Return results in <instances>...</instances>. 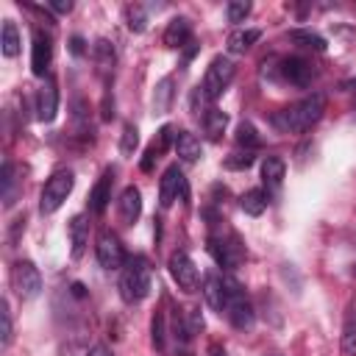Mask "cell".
<instances>
[{"instance_id":"35","label":"cell","mask_w":356,"mask_h":356,"mask_svg":"<svg viewBox=\"0 0 356 356\" xmlns=\"http://www.w3.org/2000/svg\"><path fill=\"white\" fill-rule=\"evenodd\" d=\"M225 14H228V22H245V17L250 14V3L248 0H231L225 6Z\"/></svg>"},{"instance_id":"41","label":"cell","mask_w":356,"mask_h":356,"mask_svg":"<svg viewBox=\"0 0 356 356\" xmlns=\"http://www.w3.org/2000/svg\"><path fill=\"white\" fill-rule=\"evenodd\" d=\"M156 159H159V153H156L153 147H147V150H145V159H142V170H145V172H150Z\"/></svg>"},{"instance_id":"1","label":"cell","mask_w":356,"mask_h":356,"mask_svg":"<svg viewBox=\"0 0 356 356\" xmlns=\"http://www.w3.org/2000/svg\"><path fill=\"white\" fill-rule=\"evenodd\" d=\"M323 111H325V95L312 92V95H306L303 100H298V103L281 108V111L273 117V122H275L284 134H303V131H309L312 125L320 122Z\"/></svg>"},{"instance_id":"36","label":"cell","mask_w":356,"mask_h":356,"mask_svg":"<svg viewBox=\"0 0 356 356\" xmlns=\"http://www.w3.org/2000/svg\"><path fill=\"white\" fill-rule=\"evenodd\" d=\"M170 142H175V134H172V125H161V128H159V134H156V139H153V145H150V147H153V150H156V153H159V156H161V153H164V150H167V147H170Z\"/></svg>"},{"instance_id":"10","label":"cell","mask_w":356,"mask_h":356,"mask_svg":"<svg viewBox=\"0 0 356 356\" xmlns=\"http://www.w3.org/2000/svg\"><path fill=\"white\" fill-rule=\"evenodd\" d=\"M209 253L214 256V261L220 267H236L242 261V248L239 242L231 236V239H222V236H209Z\"/></svg>"},{"instance_id":"28","label":"cell","mask_w":356,"mask_h":356,"mask_svg":"<svg viewBox=\"0 0 356 356\" xmlns=\"http://www.w3.org/2000/svg\"><path fill=\"white\" fill-rule=\"evenodd\" d=\"M236 145H242L245 150H256L261 145V136L256 134V128L250 122H239V128H236Z\"/></svg>"},{"instance_id":"33","label":"cell","mask_w":356,"mask_h":356,"mask_svg":"<svg viewBox=\"0 0 356 356\" xmlns=\"http://www.w3.org/2000/svg\"><path fill=\"white\" fill-rule=\"evenodd\" d=\"M184 337H195V334H200L203 331V314H200V309L197 306H192V309H186L184 312Z\"/></svg>"},{"instance_id":"17","label":"cell","mask_w":356,"mask_h":356,"mask_svg":"<svg viewBox=\"0 0 356 356\" xmlns=\"http://www.w3.org/2000/svg\"><path fill=\"white\" fill-rule=\"evenodd\" d=\"M86 242H89V222L83 214H75L70 220V256L81 259L86 250Z\"/></svg>"},{"instance_id":"20","label":"cell","mask_w":356,"mask_h":356,"mask_svg":"<svg viewBox=\"0 0 356 356\" xmlns=\"http://www.w3.org/2000/svg\"><path fill=\"white\" fill-rule=\"evenodd\" d=\"M225 125H228V114H225V111H220V108H214V106H209V108L203 111V131H206V136H209L211 142H220V139H222Z\"/></svg>"},{"instance_id":"22","label":"cell","mask_w":356,"mask_h":356,"mask_svg":"<svg viewBox=\"0 0 356 356\" xmlns=\"http://www.w3.org/2000/svg\"><path fill=\"white\" fill-rule=\"evenodd\" d=\"M284 175H286V164H284L281 156H267L261 161V181H264V186H273V189L281 186Z\"/></svg>"},{"instance_id":"43","label":"cell","mask_w":356,"mask_h":356,"mask_svg":"<svg viewBox=\"0 0 356 356\" xmlns=\"http://www.w3.org/2000/svg\"><path fill=\"white\" fill-rule=\"evenodd\" d=\"M70 50H72L75 56H81V53H83V39H81V36H72V39H70Z\"/></svg>"},{"instance_id":"15","label":"cell","mask_w":356,"mask_h":356,"mask_svg":"<svg viewBox=\"0 0 356 356\" xmlns=\"http://www.w3.org/2000/svg\"><path fill=\"white\" fill-rule=\"evenodd\" d=\"M200 292H203V298H206L209 309H214V312L225 314V300H228V298H225V284H222V275L209 273V275L203 278Z\"/></svg>"},{"instance_id":"16","label":"cell","mask_w":356,"mask_h":356,"mask_svg":"<svg viewBox=\"0 0 356 356\" xmlns=\"http://www.w3.org/2000/svg\"><path fill=\"white\" fill-rule=\"evenodd\" d=\"M111 184H114V172L111 170H103V175L97 178V184L92 186V195H89V209L95 214H103L108 200H111Z\"/></svg>"},{"instance_id":"37","label":"cell","mask_w":356,"mask_h":356,"mask_svg":"<svg viewBox=\"0 0 356 356\" xmlns=\"http://www.w3.org/2000/svg\"><path fill=\"white\" fill-rule=\"evenodd\" d=\"M0 323H3V328H0V334H3V348H8V345H11V337H14V334H11L14 328H11V312H8V303H6V300H3V306H0Z\"/></svg>"},{"instance_id":"7","label":"cell","mask_w":356,"mask_h":356,"mask_svg":"<svg viewBox=\"0 0 356 356\" xmlns=\"http://www.w3.org/2000/svg\"><path fill=\"white\" fill-rule=\"evenodd\" d=\"M95 253H97L100 267L108 270V273H111V270H122V264L128 261V259H125V250H122V245H120V239H117L111 231H103V234L97 236Z\"/></svg>"},{"instance_id":"5","label":"cell","mask_w":356,"mask_h":356,"mask_svg":"<svg viewBox=\"0 0 356 356\" xmlns=\"http://www.w3.org/2000/svg\"><path fill=\"white\" fill-rule=\"evenodd\" d=\"M234 81V61L228 56H214L203 75V92L209 100H217Z\"/></svg>"},{"instance_id":"31","label":"cell","mask_w":356,"mask_h":356,"mask_svg":"<svg viewBox=\"0 0 356 356\" xmlns=\"http://www.w3.org/2000/svg\"><path fill=\"white\" fill-rule=\"evenodd\" d=\"M14 184H17V178H14V164L6 161V164H3V178H0V186H3V203H6V206L14 203Z\"/></svg>"},{"instance_id":"18","label":"cell","mask_w":356,"mask_h":356,"mask_svg":"<svg viewBox=\"0 0 356 356\" xmlns=\"http://www.w3.org/2000/svg\"><path fill=\"white\" fill-rule=\"evenodd\" d=\"M192 36V22L186 17H172L164 28V44L167 47H184Z\"/></svg>"},{"instance_id":"8","label":"cell","mask_w":356,"mask_h":356,"mask_svg":"<svg viewBox=\"0 0 356 356\" xmlns=\"http://www.w3.org/2000/svg\"><path fill=\"white\" fill-rule=\"evenodd\" d=\"M167 267H170V275L178 284V289H184V292H195L197 289V267H195V261L184 250H175L170 256Z\"/></svg>"},{"instance_id":"39","label":"cell","mask_w":356,"mask_h":356,"mask_svg":"<svg viewBox=\"0 0 356 356\" xmlns=\"http://www.w3.org/2000/svg\"><path fill=\"white\" fill-rule=\"evenodd\" d=\"M153 348H156V350L164 348V317H161V314L153 317Z\"/></svg>"},{"instance_id":"4","label":"cell","mask_w":356,"mask_h":356,"mask_svg":"<svg viewBox=\"0 0 356 356\" xmlns=\"http://www.w3.org/2000/svg\"><path fill=\"white\" fill-rule=\"evenodd\" d=\"M72 186H75V175H72V170H56V172L44 181V186H42V195H39V211H42V214H53V211H58L61 203L70 197Z\"/></svg>"},{"instance_id":"14","label":"cell","mask_w":356,"mask_h":356,"mask_svg":"<svg viewBox=\"0 0 356 356\" xmlns=\"http://www.w3.org/2000/svg\"><path fill=\"white\" fill-rule=\"evenodd\" d=\"M117 209H120V220L125 225H134L142 214V192L136 186H125L120 200H117Z\"/></svg>"},{"instance_id":"19","label":"cell","mask_w":356,"mask_h":356,"mask_svg":"<svg viewBox=\"0 0 356 356\" xmlns=\"http://www.w3.org/2000/svg\"><path fill=\"white\" fill-rule=\"evenodd\" d=\"M172 145H175V153L181 156V161H186V164H195V161L203 156L200 139H197L195 134H189V131H178Z\"/></svg>"},{"instance_id":"9","label":"cell","mask_w":356,"mask_h":356,"mask_svg":"<svg viewBox=\"0 0 356 356\" xmlns=\"http://www.w3.org/2000/svg\"><path fill=\"white\" fill-rule=\"evenodd\" d=\"M178 195L186 197V181H184L178 164H170V167L164 170L161 181H159V203H161L164 209H170V206L178 200Z\"/></svg>"},{"instance_id":"23","label":"cell","mask_w":356,"mask_h":356,"mask_svg":"<svg viewBox=\"0 0 356 356\" xmlns=\"http://www.w3.org/2000/svg\"><path fill=\"white\" fill-rule=\"evenodd\" d=\"M261 39V31L259 28H239L228 36V53H245L250 50L256 42Z\"/></svg>"},{"instance_id":"2","label":"cell","mask_w":356,"mask_h":356,"mask_svg":"<svg viewBox=\"0 0 356 356\" xmlns=\"http://www.w3.org/2000/svg\"><path fill=\"white\" fill-rule=\"evenodd\" d=\"M150 292V267L142 256H131L120 270V295L125 303H139Z\"/></svg>"},{"instance_id":"6","label":"cell","mask_w":356,"mask_h":356,"mask_svg":"<svg viewBox=\"0 0 356 356\" xmlns=\"http://www.w3.org/2000/svg\"><path fill=\"white\" fill-rule=\"evenodd\" d=\"M11 286L22 300H31L42 292V275L33 261H17L11 267Z\"/></svg>"},{"instance_id":"32","label":"cell","mask_w":356,"mask_h":356,"mask_svg":"<svg viewBox=\"0 0 356 356\" xmlns=\"http://www.w3.org/2000/svg\"><path fill=\"white\" fill-rule=\"evenodd\" d=\"M136 145H139V131H136V125L125 122V125H122V136H120V150H122L125 156H134Z\"/></svg>"},{"instance_id":"27","label":"cell","mask_w":356,"mask_h":356,"mask_svg":"<svg viewBox=\"0 0 356 356\" xmlns=\"http://www.w3.org/2000/svg\"><path fill=\"white\" fill-rule=\"evenodd\" d=\"M92 56H95V61H97V67H100V70L114 67V47H111V42H108V39H97V42H95V47H92Z\"/></svg>"},{"instance_id":"42","label":"cell","mask_w":356,"mask_h":356,"mask_svg":"<svg viewBox=\"0 0 356 356\" xmlns=\"http://www.w3.org/2000/svg\"><path fill=\"white\" fill-rule=\"evenodd\" d=\"M89 356H114V353H111V348H108V345L97 342V345H95V348L89 350Z\"/></svg>"},{"instance_id":"30","label":"cell","mask_w":356,"mask_h":356,"mask_svg":"<svg viewBox=\"0 0 356 356\" xmlns=\"http://www.w3.org/2000/svg\"><path fill=\"white\" fill-rule=\"evenodd\" d=\"M289 39L298 42V44H303V47H312V50H317V53L325 50V39H323L320 33H314V31H292Z\"/></svg>"},{"instance_id":"40","label":"cell","mask_w":356,"mask_h":356,"mask_svg":"<svg viewBox=\"0 0 356 356\" xmlns=\"http://www.w3.org/2000/svg\"><path fill=\"white\" fill-rule=\"evenodd\" d=\"M50 8L56 14H70L72 11V0H50Z\"/></svg>"},{"instance_id":"29","label":"cell","mask_w":356,"mask_h":356,"mask_svg":"<svg viewBox=\"0 0 356 356\" xmlns=\"http://www.w3.org/2000/svg\"><path fill=\"white\" fill-rule=\"evenodd\" d=\"M125 22H128V28L134 31V33H142L145 28H147V14H145V8L142 6H125Z\"/></svg>"},{"instance_id":"26","label":"cell","mask_w":356,"mask_h":356,"mask_svg":"<svg viewBox=\"0 0 356 356\" xmlns=\"http://www.w3.org/2000/svg\"><path fill=\"white\" fill-rule=\"evenodd\" d=\"M0 50L6 58H14L19 53V31L11 19H3V31H0Z\"/></svg>"},{"instance_id":"11","label":"cell","mask_w":356,"mask_h":356,"mask_svg":"<svg viewBox=\"0 0 356 356\" xmlns=\"http://www.w3.org/2000/svg\"><path fill=\"white\" fill-rule=\"evenodd\" d=\"M50 58H53L50 36H44L42 31H33V44H31V70H33V75L44 78V72L50 67Z\"/></svg>"},{"instance_id":"24","label":"cell","mask_w":356,"mask_h":356,"mask_svg":"<svg viewBox=\"0 0 356 356\" xmlns=\"http://www.w3.org/2000/svg\"><path fill=\"white\" fill-rule=\"evenodd\" d=\"M175 83H172V78L167 75V78H161L159 83H156V89H153V111L156 114H164V111H170V106H172V95H175V89H172Z\"/></svg>"},{"instance_id":"3","label":"cell","mask_w":356,"mask_h":356,"mask_svg":"<svg viewBox=\"0 0 356 356\" xmlns=\"http://www.w3.org/2000/svg\"><path fill=\"white\" fill-rule=\"evenodd\" d=\"M222 284H225V298H228L225 300V317L231 320V325L239 328V331L253 328L256 314H253V306H250L245 289L239 286V281L231 278V275H222Z\"/></svg>"},{"instance_id":"13","label":"cell","mask_w":356,"mask_h":356,"mask_svg":"<svg viewBox=\"0 0 356 356\" xmlns=\"http://www.w3.org/2000/svg\"><path fill=\"white\" fill-rule=\"evenodd\" d=\"M56 111H58V89L53 81H44L39 95H36V114L42 122H53Z\"/></svg>"},{"instance_id":"25","label":"cell","mask_w":356,"mask_h":356,"mask_svg":"<svg viewBox=\"0 0 356 356\" xmlns=\"http://www.w3.org/2000/svg\"><path fill=\"white\" fill-rule=\"evenodd\" d=\"M267 203H270V197H267L264 189H248V192L239 197V209H242L245 214H250V217H259V214L267 209Z\"/></svg>"},{"instance_id":"12","label":"cell","mask_w":356,"mask_h":356,"mask_svg":"<svg viewBox=\"0 0 356 356\" xmlns=\"http://www.w3.org/2000/svg\"><path fill=\"white\" fill-rule=\"evenodd\" d=\"M281 75H284V81H289L295 86H309L312 78H314V70H312V64L306 58L292 56V58H284L281 61Z\"/></svg>"},{"instance_id":"34","label":"cell","mask_w":356,"mask_h":356,"mask_svg":"<svg viewBox=\"0 0 356 356\" xmlns=\"http://www.w3.org/2000/svg\"><path fill=\"white\" fill-rule=\"evenodd\" d=\"M253 161H256L253 150H236V153H231V156L225 159V167H228V170H248Z\"/></svg>"},{"instance_id":"38","label":"cell","mask_w":356,"mask_h":356,"mask_svg":"<svg viewBox=\"0 0 356 356\" xmlns=\"http://www.w3.org/2000/svg\"><path fill=\"white\" fill-rule=\"evenodd\" d=\"M92 348H86L83 339H75V342H64L61 345V356H89Z\"/></svg>"},{"instance_id":"21","label":"cell","mask_w":356,"mask_h":356,"mask_svg":"<svg viewBox=\"0 0 356 356\" xmlns=\"http://www.w3.org/2000/svg\"><path fill=\"white\" fill-rule=\"evenodd\" d=\"M342 353L345 356H356V300L348 306L345 312V323H342Z\"/></svg>"}]
</instances>
